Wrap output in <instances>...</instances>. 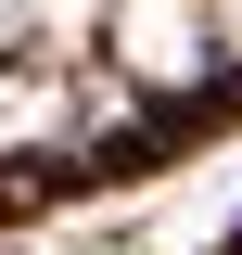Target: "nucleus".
Segmentation results:
<instances>
[{"mask_svg": "<svg viewBox=\"0 0 242 255\" xmlns=\"http://www.w3.org/2000/svg\"><path fill=\"white\" fill-rule=\"evenodd\" d=\"M38 26V0H0V51H13V38H26Z\"/></svg>", "mask_w": 242, "mask_h": 255, "instance_id": "obj_3", "label": "nucleus"}, {"mask_svg": "<svg viewBox=\"0 0 242 255\" xmlns=\"http://www.w3.org/2000/svg\"><path fill=\"white\" fill-rule=\"evenodd\" d=\"M90 13H115V0H38V38H90Z\"/></svg>", "mask_w": 242, "mask_h": 255, "instance_id": "obj_2", "label": "nucleus"}, {"mask_svg": "<svg viewBox=\"0 0 242 255\" xmlns=\"http://www.w3.org/2000/svg\"><path fill=\"white\" fill-rule=\"evenodd\" d=\"M115 64L140 90H191L217 64V13L204 0H115Z\"/></svg>", "mask_w": 242, "mask_h": 255, "instance_id": "obj_1", "label": "nucleus"}, {"mask_svg": "<svg viewBox=\"0 0 242 255\" xmlns=\"http://www.w3.org/2000/svg\"><path fill=\"white\" fill-rule=\"evenodd\" d=\"M204 13H217V38H230V51H242V0H204Z\"/></svg>", "mask_w": 242, "mask_h": 255, "instance_id": "obj_4", "label": "nucleus"}]
</instances>
